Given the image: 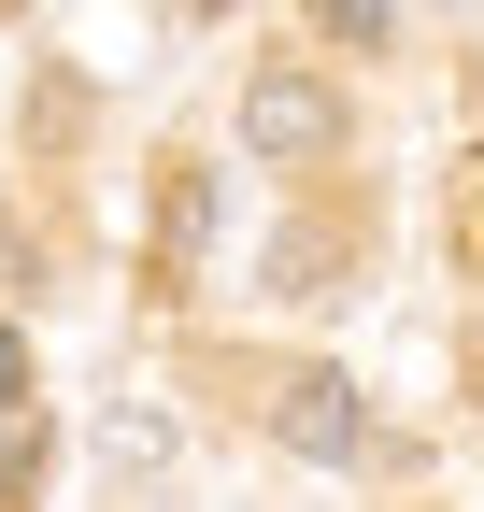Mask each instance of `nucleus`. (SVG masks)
<instances>
[{
	"mask_svg": "<svg viewBox=\"0 0 484 512\" xmlns=\"http://www.w3.org/2000/svg\"><path fill=\"white\" fill-rule=\"evenodd\" d=\"M271 427H285V456H314V470H356V441H371V413H356L342 370H299L271 399Z\"/></svg>",
	"mask_w": 484,
	"mask_h": 512,
	"instance_id": "nucleus-2",
	"label": "nucleus"
},
{
	"mask_svg": "<svg viewBox=\"0 0 484 512\" xmlns=\"http://www.w3.org/2000/svg\"><path fill=\"white\" fill-rule=\"evenodd\" d=\"M242 143H257L271 171H314V157L342 143V100H328L314 72H299V57H271V72L242 86Z\"/></svg>",
	"mask_w": 484,
	"mask_h": 512,
	"instance_id": "nucleus-1",
	"label": "nucleus"
},
{
	"mask_svg": "<svg viewBox=\"0 0 484 512\" xmlns=\"http://www.w3.org/2000/svg\"><path fill=\"white\" fill-rule=\"evenodd\" d=\"M0 399H29V342L15 328H0Z\"/></svg>",
	"mask_w": 484,
	"mask_h": 512,
	"instance_id": "nucleus-5",
	"label": "nucleus"
},
{
	"mask_svg": "<svg viewBox=\"0 0 484 512\" xmlns=\"http://www.w3.org/2000/svg\"><path fill=\"white\" fill-rule=\"evenodd\" d=\"M43 456H57V427H43V399H0V512H29Z\"/></svg>",
	"mask_w": 484,
	"mask_h": 512,
	"instance_id": "nucleus-3",
	"label": "nucleus"
},
{
	"mask_svg": "<svg viewBox=\"0 0 484 512\" xmlns=\"http://www.w3.org/2000/svg\"><path fill=\"white\" fill-rule=\"evenodd\" d=\"M328 29L342 43H385V0H328Z\"/></svg>",
	"mask_w": 484,
	"mask_h": 512,
	"instance_id": "nucleus-4",
	"label": "nucleus"
}]
</instances>
